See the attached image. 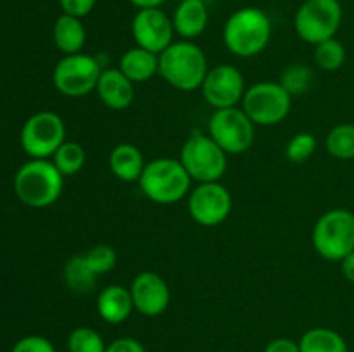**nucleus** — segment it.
Masks as SVG:
<instances>
[{
	"mask_svg": "<svg viewBox=\"0 0 354 352\" xmlns=\"http://www.w3.org/2000/svg\"><path fill=\"white\" fill-rule=\"evenodd\" d=\"M207 57L192 40L173 41L159 54V76L180 92H192L206 79Z\"/></svg>",
	"mask_w": 354,
	"mask_h": 352,
	"instance_id": "nucleus-1",
	"label": "nucleus"
},
{
	"mask_svg": "<svg viewBox=\"0 0 354 352\" xmlns=\"http://www.w3.org/2000/svg\"><path fill=\"white\" fill-rule=\"evenodd\" d=\"M272 38V21L259 7H242L227 19L223 43L234 55L242 59L261 54Z\"/></svg>",
	"mask_w": 354,
	"mask_h": 352,
	"instance_id": "nucleus-2",
	"label": "nucleus"
},
{
	"mask_svg": "<svg viewBox=\"0 0 354 352\" xmlns=\"http://www.w3.org/2000/svg\"><path fill=\"white\" fill-rule=\"evenodd\" d=\"M64 188V176L50 159H30L14 176V193L33 209L54 206Z\"/></svg>",
	"mask_w": 354,
	"mask_h": 352,
	"instance_id": "nucleus-3",
	"label": "nucleus"
},
{
	"mask_svg": "<svg viewBox=\"0 0 354 352\" xmlns=\"http://www.w3.org/2000/svg\"><path fill=\"white\" fill-rule=\"evenodd\" d=\"M138 185L149 200L168 206L189 195L192 178L180 159L158 157L145 164Z\"/></svg>",
	"mask_w": 354,
	"mask_h": 352,
	"instance_id": "nucleus-4",
	"label": "nucleus"
},
{
	"mask_svg": "<svg viewBox=\"0 0 354 352\" xmlns=\"http://www.w3.org/2000/svg\"><path fill=\"white\" fill-rule=\"evenodd\" d=\"M311 244L325 261L341 262L354 251V213L337 207L322 214L313 226Z\"/></svg>",
	"mask_w": 354,
	"mask_h": 352,
	"instance_id": "nucleus-5",
	"label": "nucleus"
},
{
	"mask_svg": "<svg viewBox=\"0 0 354 352\" xmlns=\"http://www.w3.org/2000/svg\"><path fill=\"white\" fill-rule=\"evenodd\" d=\"M227 152L206 133L194 131L183 144L180 162L197 183L220 182L227 173Z\"/></svg>",
	"mask_w": 354,
	"mask_h": 352,
	"instance_id": "nucleus-6",
	"label": "nucleus"
},
{
	"mask_svg": "<svg viewBox=\"0 0 354 352\" xmlns=\"http://www.w3.org/2000/svg\"><path fill=\"white\" fill-rule=\"evenodd\" d=\"M241 104L256 126H275L289 116L292 97L279 81H259L245 90Z\"/></svg>",
	"mask_w": 354,
	"mask_h": 352,
	"instance_id": "nucleus-7",
	"label": "nucleus"
},
{
	"mask_svg": "<svg viewBox=\"0 0 354 352\" xmlns=\"http://www.w3.org/2000/svg\"><path fill=\"white\" fill-rule=\"evenodd\" d=\"M342 14L339 0H303L294 16L297 37L311 45L335 38L341 28Z\"/></svg>",
	"mask_w": 354,
	"mask_h": 352,
	"instance_id": "nucleus-8",
	"label": "nucleus"
},
{
	"mask_svg": "<svg viewBox=\"0 0 354 352\" xmlns=\"http://www.w3.org/2000/svg\"><path fill=\"white\" fill-rule=\"evenodd\" d=\"M23 150L31 159H52L66 141V124L54 110H40L24 121L19 133Z\"/></svg>",
	"mask_w": 354,
	"mask_h": 352,
	"instance_id": "nucleus-9",
	"label": "nucleus"
},
{
	"mask_svg": "<svg viewBox=\"0 0 354 352\" xmlns=\"http://www.w3.org/2000/svg\"><path fill=\"white\" fill-rule=\"evenodd\" d=\"M100 75L102 68L99 61L92 55L80 52V54L64 55L55 64L52 81L61 95L80 99L95 92Z\"/></svg>",
	"mask_w": 354,
	"mask_h": 352,
	"instance_id": "nucleus-10",
	"label": "nucleus"
},
{
	"mask_svg": "<svg viewBox=\"0 0 354 352\" xmlns=\"http://www.w3.org/2000/svg\"><path fill=\"white\" fill-rule=\"evenodd\" d=\"M256 124L242 107L216 109L207 123V135L228 155H241L254 144Z\"/></svg>",
	"mask_w": 354,
	"mask_h": 352,
	"instance_id": "nucleus-11",
	"label": "nucleus"
},
{
	"mask_svg": "<svg viewBox=\"0 0 354 352\" xmlns=\"http://www.w3.org/2000/svg\"><path fill=\"white\" fill-rule=\"evenodd\" d=\"M189 214L197 224L206 228L218 226L232 213V193L220 182L199 183L189 193Z\"/></svg>",
	"mask_w": 354,
	"mask_h": 352,
	"instance_id": "nucleus-12",
	"label": "nucleus"
},
{
	"mask_svg": "<svg viewBox=\"0 0 354 352\" xmlns=\"http://www.w3.org/2000/svg\"><path fill=\"white\" fill-rule=\"evenodd\" d=\"M245 79L242 72L232 64H220L207 71L201 92L204 100L216 109L237 107L245 93Z\"/></svg>",
	"mask_w": 354,
	"mask_h": 352,
	"instance_id": "nucleus-13",
	"label": "nucleus"
},
{
	"mask_svg": "<svg viewBox=\"0 0 354 352\" xmlns=\"http://www.w3.org/2000/svg\"><path fill=\"white\" fill-rule=\"evenodd\" d=\"M173 21L161 7L158 9H138L131 19V37L137 47L154 54H161L173 43L175 37Z\"/></svg>",
	"mask_w": 354,
	"mask_h": 352,
	"instance_id": "nucleus-14",
	"label": "nucleus"
},
{
	"mask_svg": "<svg viewBox=\"0 0 354 352\" xmlns=\"http://www.w3.org/2000/svg\"><path fill=\"white\" fill-rule=\"evenodd\" d=\"M131 300L138 314L145 317H158L168 309L171 292L161 275L154 271H142L131 280Z\"/></svg>",
	"mask_w": 354,
	"mask_h": 352,
	"instance_id": "nucleus-15",
	"label": "nucleus"
},
{
	"mask_svg": "<svg viewBox=\"0 0 354 352\" xmlns=\"http://www.w3.org/2000/svg\"><path fill=\"white\" fill-rule=\"evenodd\" d=\"M95 92L106 107L113 110H124L135 100V83L130 81L120 68L102 69Z\"/></svg>",
	"mask_w": 354,
	"mask_h": 352,
	"instance_id": "nucleus-16",
	"label": "nucleus"
},
{
	"mask_svg": "<svg viewBox=\"0 0 354 352\" xmlns=\"http://www.w3.org/2000/svg\"><path fill=\"white\" fill-rule=\"evenodd\" d=\"M173 28L182 40H194L204 33L209 12L204 0H182L173 12Z\"/></svg>",
	"mask_w": 354,
	"mask_h": 352,
	"instance_id": "nucleus-17",
	"label": "nucleus"
},
{
	"mask_svg": "<svg viewBox=\"0 0 354 352\" xmlns=\"http://www.w3.org/2000/svg\"><path fill=\"white\" fill-rule=\"evenodd\" d=\"M95 306L100 320L109 324L123 323L135 311L130 289L123 285H109L100 290Z\"/></svg>",
	"mask_w": 354,
	"mask_h": 352,
	"instance_id": "nucleus-18",
	"label": "nucleus"
},
{
	"mask_svg": "<svg viewBox=\"0 0 354 352\" xmlns=\"http://www.w3.org/2000/svg\"><path fill=\"white\" fill-rule=\"evenodd\" d=\"M147 162L133 144H118L109 154V169L120 182L138 183Z\"/></svg>",
	"mask_w": 354,
	"mask_h": 352,
	"instance_id": "nucleus-19",
	"label": "nucleus"
},
{
	"mask_svg": "<svg viewBox=\"0 0 354 352\" xmlns=\"http://www.w3.org/2000/svg\"><path fill=\"white\" fill-rule=\"evenodd\" d=\"M124 76L133 83H145L159 75V54L137 47L128 48L120 59V66Z\"/></svg>",
	"mask_w": 354,
	"mask_h": 352,
	"instance_id": "nucleus-20",
	"label": "nucleus"
},
{
	"mask_svg": "<svg viewBox=\"0 0 354 352\" xmlns=\"http://www.w3.org/2000/svg\"><path fill=\"white\" fill-rule=\"evenodd\" d=\"M52 40L64 55L80 54L86 43V30L83 21L69 14H61L54 23Z\"/></svg>",
	"mask_w": 354,
	"mask_h": 352,
	"instance_id": "nucleus-21",
	"label": "nucleus"
},
{
	"mask_svg": "<svg viewBox=\"0 0 354 352\" xmlns=\"http://www.w3.org/2000/svg\"><path fill=\"white\" fill-rule=\"evenodd\" d=\"M301 352H349L348 342L332 328H311L301 337Z\"/></svg>",
	"mask_w": 354,
	"mask_h": 352,
	"instance_id": "nucleus-22",
	"label": "nucleus"
},
{
	"mask_svg": "<svg viewBox=\"0 0 354 352\" xmlns=\"http://www.w3.org/2000/svg\"><path fill=\"white\" fill-rule=\"evenodd\" d=\"M99 276L90 269L83 255H73L64 266V283L71 292L86 293L93 289Z\"/></svg>",
	"mask_w": 354,
	"mask_h": 352,
	"instance_id": "nucleus-23",
	"label": "nucleus"
},
{
	"mask_svg": "<svg viewBox=\"0 0 354 352\" xmlns=\"http://www.w3.org/2000/svg\"><path fill=\"white\" fill-rule=\"evenodd\" d=\"M328 154L341 161L354 159V123H341L328 131L325 138Z\"/></svg>",
	"mask_w": 354,
	"mask_h": 352,
	"instance_id": "nucleus-24",
	"label": "nucleus"
},
{
	"mask_svg": "<svg viewBox=\"0 0 354 352\" xmlns=\"http://www.w3.org/2000/svg\"><path fill=\"white\" fill-rule=\"evenodd\" d=\"M85 148L78 144V141L66 140L61 147L55 150V154L52 155L50 161L54 162L55 168L59 169L62 176H73L78 171H82V168L85 166Z\"/></svg>",
	"mask_w": 354,
	"mask_h": 352,
	"instance_id": "nucleus-25",
	"label": "nucleus"
},
{
	"mask_svg": "<svg viewBox=\"0 0 354 352\" xmlns=\"http://www.w3.org/2000/svg\"><path fill=\"white\" fill-rule=\"evenodd\" d=\"M315 62L324 71H337L346 62V47L337 38H328L315 45Z\"/></svg>",
	"mask_w": 354,
	"mask_h": 352,
	"instance_id": "nucleus-26",
	"label": "nucleus"
},
{
	"mask_svg": "<svg viewBox=\"0 0 354 352\" xmlns=\"http://www.w3.org/2000/svg\"><path fill=\"white\" fill-rule=\"evenodd\" d=\"M106 347L102 335L90 326L75 328L68 337L69 352H106Z\"/></svg>",
	"mask_w": 354,
	"mask_h": 352,
	"instance_id": "nucleus-27",
	"label": "nucleus"
},
{
	"mask_svg": "<svg viewBox=\"0 0 354 352\" xmlns=\"http://www.w3.org/2000/svg\"><path fill=\"white\" fill-rule=\"evenodd\" d=\"M311 81H313V71L308 66L292 64L287 69H283L279 83L287 90L290 97H294L304 95L310 90Z\"/></svg>",
	"mask_w": 354,
	"mask_h": 352,
	"instance_id": "nucleus-28",
	"label": "nucleus"
},
{
	"mask_svg": "<svg viewBox=\"0 0 354 352\" xmlns=\"http://www.w3.org/2000/svg\"><path fill=\"white\" fill-rule=\"evenodd\" d=\"M83 257H85L86 264L90 266V269H92L97 276H102L106 275V273H109L111 269H114V266H116L118 262L116 251H114L111 245L106 244L93 245L92 248H88V251L83 254Z\"/></svg>",
	"mask_w": 354,
	"mask_h": 352,
	"instance_id": "nucleus-29",
	"label": "nucleus"
},
{
	"mask_svg": "<svg viewBox=\"0 0 354 352\" xmlns=\"http://www.w3.org/2000/svg\"><path fill=\"white\" fill-rule=\"evenodd\" d=\"M317 145H318L317 138H315L311 133H308V131L296 133L289 141H287L286 157L289 159L290 162L301 164V162L308 161V159L315 154Z\"/></svg>",
	"mask_w": 354,
	"mask_h": 352,
	"instance_id": "nucleus-30",
	"label": "nucleus"
},
{
	"mask_svg": "<svg viewBox=\"0 0 354 352\" xmlns=\"http://www.w3.org/2000/svg\"><path fill=\"white\" fill-rule=\"evenodd\" d=\"M10 352H57L54 344L41 335H26L12 345Z\"/></svg>",
	"mask_w": 354,
	"mask_h": 352,
	"instance_id": "nucleus-31",
	"label": "nucleus"
},
{
	"mask_svg": "<svg viewBox=\"0 0 354 352\" xmlns=\"http://www.w3.org/2000/svg\"><path fill=\"white\" fill-rule=\"evenodd\" d=\"M59 3H61L62 14H69V16L83 19L92 12L97 0H59Z\"/></svg>",
	"mask_w": 354,
	"mask_h": 352,
	"instance_id": "nucleus-32",
	"label": "nucleus"
},
{
	"mask_svg": "<svg viewBox=\"0 0 354 352\" xmlns=\"http://www.w3.org/2000/svg\"><path fill=\"white\" fill-rule=\"evenodd\" d=\"M106 352H147V349L137 338L121 337L111 342L106 347Z\"/></svg>",
	"mask_w": 354,
	"mask_h": 352,
	"instance_id": "nucleus-33",
	"label": "nucleus"
},
{
	"mask_svg": "<svg viewBox=\"0 0 354 352\" xmlns=\"http://www.w3.org/2000/svg\"><path fill=\"white\" fill-rule=\"evenodd\" d=\"M263 352H301V349L299 342L287 337H279L273 338V340L266 345Z\"/></svg>",
	"mask_w": 354,
	"mask_h": 352,
	"instance_id": "nucleus-34",
	"label": "nucleus"
},
{
	"mask_svg": "<svg viewBox=\"0 0 354 352\" xmlns=\"http://www.w3.org/2000/svg\"><path fill=\"white\" fill-rule=\"evenodd\" d=\"M341 271L348 282L354 283V251L341 261Z\"/></svg>",
	"mask_w": 354,
	"mask_h": 352,
	"instance_id": "nucleus-35",
	"label": "nucleus"
},
{
	"mask_svg": "<svg viewBox=\"0 0 354 352\" xmlns=\"http://www.w3.org/2000/svg\"><path fill=\"white\" fill-rule=\"evenodd\" d=\"M137 9H158L166 0H130Z\"/></svg>",
	"mask_w": 354,
	"mask_h": 352,
	"instance_id": "nucleus-36",
	"label": "nucleus"
}]
</instances>
